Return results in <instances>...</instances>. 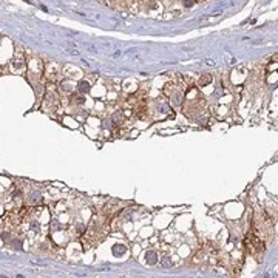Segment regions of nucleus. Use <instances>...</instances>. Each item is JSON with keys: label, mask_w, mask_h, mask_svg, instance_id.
Here are the masks:
<instances>
[{"label": "nucleus", "mask_w": 278, "mask_h": 278, "mask_svg": "<svg viewBox=\"0 0 278 278\" xmlns=\"http://www.w3.org/2000/svg\"><path fill=\"white\" fill-rule=\"evenodd\" d=\"M212 74H207V73H205V74H203V76H201V79L198 80V84L201 85V87H205V85H207V84H210V82H212Z\"/></svg>", "instance_id": "f257e3e1"}, {"label": "nucleus", "mask_w": 278, "mask_h": 278, "mask_svg": "<svg viewBox=\"0 0 278 278\" xmlns=\"http://www.w3.org/2000/svg\"><path fill=\"white\" fill-rule=\"evenodd\" d=\"M124 113H114L113 116H111V121L116 124V125H122L124 124Z\"/></svg>", "instance_id": "f03ea898"}, {"label": "nucleus", "mask_w": 278, "mask_h": 278, "mask_svg": "<svg viewBox=\"0 0 278 278\" xmlns=\"http://www.w3.org/2000/svg\"><path fill=\"white\" fill-rule=\"evenodd\" d=\"M145 258H147V263H149V264H155L156 260H158V255H156L155 252H147Z\"/></svg>", "instance_id": "7ed1b4c3"}, {"label": "nucleus", "mask_w": 278, "mask_h": 278, "mask_svg": "<svg viewBox=\"0 0 278 278\" xmlns=\"http://www.w3.org/2000/svg\"><path fill=\"white\" fill-rule=\"evenodd\" d=\"M79 91L80 93H88L90 91V84L82 80V82H79Z\"/></svg>", "instance_id": "20e7f679"}, {"label": "nucleus", "mask_w": 278, "mask_h": 278, "mask_svg": "<svg viewBox=\"0 0 278 278\" xmlns=\"http://www.w3.org/2000/svg\"><path fill=\"white\" fill-rule=\"evenodd\" d=\"M161 264H162L164 267H170V266H173V263L170 261V258H164L162 261H161Z\"/></svg>", "instance_id": "39448f33"}, {"label": "nucleus", "mask_w": 278, "mask_h": 278, "mask_svg": "<svg viewBox=\"0 0 278 278\" xmlns=\"http://www.w3.org/2000/svg\"><path fill=\"white\" fill-rule=\"evenodd\" d=\"M124 252H125V247L119 249V246H114V249H113V253H114V255H121V253H124Z\"/></svg>", "instance_id": "423d86ee"}, {"label": "nucleus", "mask_w": 278, "mask_h": 278, "mask_svg": "<svg viewBox=\"0 0 278 278\" xmlns=\"http://www.w3.org/2000/svg\"><path fill=\"white\" fill-rule=\"evenodd\" d=\"M205 64H207V65H215V62L213 60H205Z\"/></svg>", "instance_id": "0eeeda50"}]
</instances>
